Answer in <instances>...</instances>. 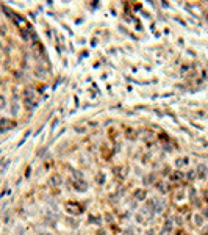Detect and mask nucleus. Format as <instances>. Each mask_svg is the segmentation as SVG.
Wrapping results in <instances>:
<instances>
[{
  "label": "nucleus",
  "mask_w": 208,
  "mask_h": 235,
  "mask_svg": "<svg viewBox=\"0 0 208 235\" xmlns=\"http://www.w3.org/2000/svg\"><path fill=\"white\" fill-rule=\"evenodd\" d=\"M3 107H5V99L0 96V108H3Z\"/></svg>",
  "instance_id": "nucleus-2"
},
{
  "label": "nucleus",
  "mask_w": 208,
  "mask_h": 235,
  "mask_svg": "<svg viewBox=\"0 0 208 235\" xmlns=\"http://www.w3.org/2000/svg\"><path fill=\"white\" fill-rule=\"evenodd\" d=\"M14 125H16V122H13V121H8V119H2V121H0V129H2V130L13 129Z\"/></svg>",
  "instance_id": "nucleus-1"
}]
</instances>
